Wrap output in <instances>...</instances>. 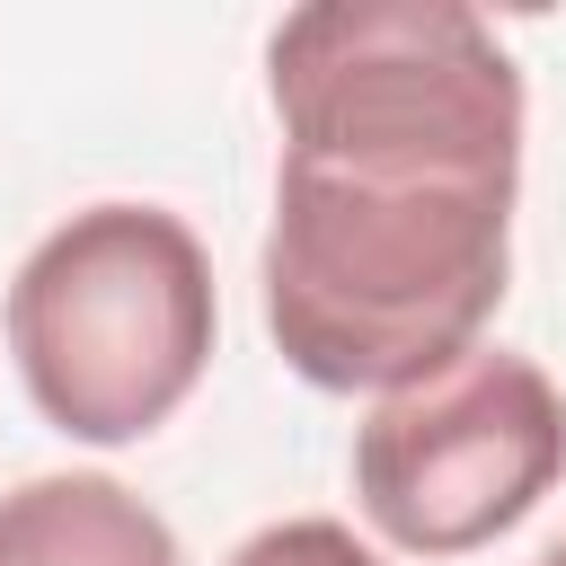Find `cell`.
<instances>
[{
  "instance_id": "cell-6",
  "label": "cell",
  "mask_w": 566,
  "mask_h": 566,
  "mask_svg": "<svg viewBox=\"0 0 566 566\" xmlns=\"http://www.w3.org/2000/svg\"><path fill=\"white\" fill-rule=\"evenodd\" d=\"M539 566H566V539H557V548H548V557H539Z\"/></svg>"
},
{
  "instance_id": "cell-4",
  "label": "cell",
  "mask_w": 566,
  "mask_h": 566,
  "mask_svg": "<svg viewBox=\"0 0 566 566\" xmlns=\"http://www.w3.org/2000/svg\"><path fill=\"white\" fill-rule=\"evenodd\" d=\"M0 566H186V548L133 486L53 469L0 495Z\"/></svg>"
},
{
  "instance_id": "cell-3",
  "label": "cell",
  "mask_w": 566,
  "mask_h": 566,
  "mask_svg": "<svg viewBox=\"0 0 566 566\" xmlns=\"http://www.w3.org/2000/svg\"><path fill=\"white\" fill-rule=\"evenodd\" d=\"M566 478V398L531 354L469 345L354 424V504L407 557L504 539Z\"/></svg>"
},
{
  "instance_id": "cell-5",
  "label": "cell",
  "mask_w": 566,
  "mask_h": 566,
  "mask_svg": "<svg viewBox=\"0 0 566 566\" xmlns=\"http://www.w3.org/2000/svg\"><path fill=\"white\" fill-rule=\"evenodd\" d=\"M230 566H389V557H371V548H363L345 522H327V513H292V522H265L256 539H239Z\"/></svg>"
},
{
  "instance_id": "cell-1",
  "label": "cell",
  "mask_w": 566,
  "mask_h": 566,
  "mask_svg": "<svg viewBox=\"0 0 566 566\" xmlns=\"http://www.w3.org/2000/svg\"><path fill=\"white\" fill-rule=\"evenodd\" d=\"M283 115L265 336L310 389H407L478 345L513 274L522 62L451 0H310L265 35Z\"/></svg>"
},
{
  "instance_id": "cell-2",
  "label": "cell",
  "mask_w": 566,
  "mask_h": 566,
  "mask_svg": "<svg viewBox=\"0 0 566 566\" xmlns=\"http://www.w3.org/2000/svg\"><path fill=\"white\" fill-rule=\"evenodd\" d=\"M221 336L212 256L159 203H88L35 239L9 283V354L71 442H142L168 424Z\"/></svg>"
}]
</instances>
